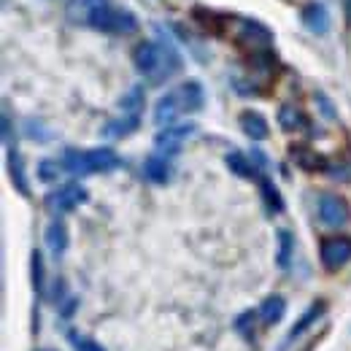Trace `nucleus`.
Returning <instances> with one entry per match:
<instances>
[{"instance_id": "nucleus-1", "label": "nucleus", "mask_w": 351, "mask_h": 351, "mask_svg": "<svg viewBox=\"0 0 351 351\" xmlns=\"http://www.w3.org/2000/svg\"><path fill=\"white\" fill-rule=\"evenodd\" d=\"M68 16L108 36H130L138 30V19L130 8L114 5L111 0H71Z\"/></svg>"}, {"instance_id": "nucleus-2", "label": "nucleus", "mask_w": 351, "mask_h": 351, "mask_svg": "<svg viewBox=\"0 0 351 351\" xmlns=\"http://www.w3.org/2000/svg\"><path fill=\"white\" fill-rule=\"evenodd\" d=\"M132 65L152 84H160L181 68V60L171 46H162L157 41H141L132 49Z\"/></svg>"}, {"instance_id": "nucleus-3", "label": "nucleus", "mask_w": 351, "mask_h": 351, "mask_svg": "<svg viewBox=\"0 0 351 351\" xmlns=\"http://www.w3.org/2000/svg\"><path fill=\"white\" fill-rule=\"evenodd\" d=\"M122 165L119 154L108 146H97V149H87V152H76L68 149L62 157V168L73 176H87V173H111Z\"/></svg>"}, {"instance_id": "nucleus-4", "label": "nucleus", "mask_w": 351, "mask_h": 351, "mask_svg": "<svg viewBox=\"0 0 351 351\" xmlns=\"http://www.w3.org/2000/svg\"><path fill=\"white\" fill-rule=\"evenodd\" d=\"M319 260L322 265L335 273L341 267H346L351 263V235H332V238H324L322 246H319Z\"/></svg>"}, {"instance_id": "nucleus-5", "label": "nucleus", "mask_w": 351, "mask_h": 351, "mask_svg": "<svg viewBox=\"0 0 351 351\" xmlns=\"http://www.w3.org/2000/svg\"><path fill=\"white\" fill-rule=\"evenodd\" d=\"M195 130H197L195 122H176V125H168V128H160V132L154 135V146H157V152L165 154V157H168V154H176Z\"/></svg>"}, {"instance_id": "nucleus-6", "label": "nucleus", "mask_w": 351, "mask_h": 351, "mask_svg": "<svg viewBox=\"0 0 351 351\" xmlns=\"http://www.w3.org/2000/svg\"><path fill=\"white\" fill-rule=\"evenodd\" d=\"M319 219H322V224L335 227V230L343 227V224L351 219L349 203H346L341 195H335V192H324V195L319 197Z\"/></svg>"}, {"instance_id": "nucleus-7", "label": "nucleus", "mask_w": 351, "mask_h": 351, "mask_svg": "<svg viewBox=\"0 0 351 351\" xmlns=\"http://www.w3.org/2000/svg\"><path fill=\"white\" fill-rule=\"evenodd\" d=\"M87 200H89L87 186H82L79 181H68V184H62L57 192L49 195V206H51L54 211H73V208H79V206L87 203Z\"/></svg>"}, {"instance_id": "nucleus-8", "label": "nucleus", "mask_w": 351, "mask_h": 351, "mask_svg": "<svg viewBox=\"0 0 351 351\" xmlns=\"http://www.w3.org/2000/svg\"><path fill=\"white\" fill-rule=\"evenodd\" d=\"M181 114H184V108H181V100H178V95H176V89H173V92H168V95H162V97L157 100V106H154V125H157V128L176 125Z\"/></svg>"}, {"instance_id": "nucleus-9", "label": "nucleus", "mask_w": 351, "mask_h": 351, "mask_svg": "<svg viewBox=\"0 0 351 351\" xmlns=\"http://www.w3.org/2000/svg\"><path fill=\"white\" fill-rule=\"evenodd\" d=\"M324 311H327V303H324V300H316V303H311V306H308L306 311L300 313V319L292 324V330L287 332V343H295V341H298L303 332H308V330H311V327H313V324H316V322L324 316Z\"/></svg>"}, {"instance_id": "nucleus-10", "label": "nucleus", "mask_w": 351, "mask_h": 351, "mask_svg": "<svg viewBox=\"0 0 351 351\" xmlns=\"http://www.w3.org/2000/svg\"><path fill=\"white\" fill-rule=\"evenodd\" d=\"M300 19H303L306 30H311L313 36H324V33L330 30V11H327L322 3H316V0H313V3H306Z\"/></svg>"}, {"instance_id": "nucleus-11", "label": "nucleus", "mask_w": 351, "mask_h": 351, "mask_svg": "<svg viewBox=\"0 0 351 351\" xmlns=\"http://www.w3.org/2000/svg\"><path fill=\"white\" fill-rule=\"evenodd\" d=\"M176 95H178V100H181L184 114H195V111H200L203 103H206V92L200 87V82H195V79H186L181 87L176 89Z\"/></svg>"}, {"instance_id": "nucleus-12", "label": "nucleus", "mask_w": 351, "mask_h": 351, "mask_svg": "<svg viewBox=\"0 0 351 351\" xmlns=\"http://www.w3.org/2000/svg\"><path fill=\"white\" fill-rule=\"evenodd\" d=\"M238 122H241L243 135L252 138V141H265L270 135V125H267V119H265L260 111H243L238 117Z\"/></svg>"}, {"instance_id": "nucleus-13", "label": "nucleus", "mask_w": 351, "mask_h": 351, "mask_svg": "<svg viewBox=\"0 0 351 351\" xmlns=\"http://www.w3.org/2000/svg\"><path fill=\"white\" fill-rule=\"evenodd\" d=\"M44 241H46V246H49V252H51L54 257L65 254V249H68V243H71L65 221H62V219L49 221V227H46V232H44Z\"/></svg>"}, {"instance_id": "nucleus-14", "label": "nucleus", "mask_w": 351, "mask_h": 351, "mask_svg": "<svg viewBox=\"0 0 351 351\" xmlns=\"http://www.w3.org/2000/svg\"><path fill=\"white\" fill-rule=\"evenodd\" d=\"M143 176L152 181V184H168L171 181V162L165 154H152L146 157L143 162Z\"/></svg>"}, {"instance_id": "nucleus-15", "label": "nucleus", "mask_w": 351, "mask_h": 351, "mask_svg": "<svg viewBox=\"0 0 351 351\" xmlns=\"http://www.w3.org/2000/svg\"><path fill=\"white\" fill-rule=\"evenodd\" d=\"M284 316H287V300H284L281 295H270V298H265L263 306H260V322H263L265 327L278 324Z\"/></svg>"}, {"instance_id": "nucleus-16", "label": "nucleus", "mask_w": 351, "mask_h": 351, "mask_svg": "<svg viewBox=\"0 0 351 351\" xmlns=\"http://www.w3.org/2000/svg\"><path fill=\"white\" fill-rule=\"evenodd\" d=\"M8 173H11V181L16 186L19 195H30V186H27V173H25V162H22V154L16 152V146L8 149Z\"/></svg>"}, {"instance_id": "nucleus-17", "label": "nucleus", "mask_w": 351, "mask_h": 351, "mask_svg": "<svg viewBox=\"0 0 351 351\" xmlns=\"http://www.w3.org/2000/svg\"><path fill=\"white\" fill-rule=\"evenodd\" d=\"M138 125H141L138 114H125V117L111 119V122L103 128V135H106V138H128L130 132L138 130Z\"/></svg>"}, {"instance_id": "nucleus-18", "label": "nucleus", "mask_w": 351, "mask_h": 351, "mask_svg": "<svg viewBox=\"0 0 351 351\" xmlns=\"http://www.w3.org/2000/svg\"><path fill=\"white\" fill-rule=\"evenodd\" d=\"M224 162H227V168H230L232 173L241 176V178H257V165H254L246 154H241V152H230V154L224 157Z\"/></svg>"}, {"instance_id": "nucleus-19", "label": "nucleus", "mask_w": 351, "mask_h": 351, "mask_svg": "<svg viewBox=\"0 0 351 351\" xmlns=\"http://www.w3.org/2000/svg\"><path fill=\"white\" fill-rule=\"evenodd\" d=\"M278 125L287 132L303 130V128H306V117H303L295 106H281V108H278Z\"/></svg>"}, {"instance_id": "nucleus-20", "label": "nucleus", "mask_w": 351, "mask_h": 351, "mask_svg": "<svg viewBox=\"0 0 351 351\" xmlns=\"http://www.w3.org/2000/svg\"><path fill=\"white\" fill-rule=\"evenodd\" d=\"M260 189H263V197H265V203H267V208H270L273 214H281V211H284V197L278 195V189L273 186V181H270V178H260Z\"/></svg>"}, {"instance_id": "nucleus-21", "label": "nucleus", "mask_w": 351, "mask_h": 351, "mask_svg": "<svg viewBox=\"0 0 351 351\" xmlns=\"http://www.w3.org/2000/svg\"><path fill=\"white\" fill-rule=\"evenodd\" d=\"M292 249H295V241H292L289 230H278V267H289Z\"/></svg>"}, {"instance_id": "nucleus-22", "label": "nucleus", "mask_w": 351, "mask_h": 351, "mask_svg": "<svg viewBox=\"0 0 351 351\" xmlns=\"http://www.w3.org/2000/svg\"><path fill=\"white\" fill-rule=\"evenodd\" d=\"M257 319H260V311H243V313L235 319V330L243 332L246 338H252V335H254V324H257Z\"/></svg>"}, {"instance_id": "nucleus-23", "label": "nucleus", "mask_w": 351, "mask_h": 351, "mask_svg": "<svg viewBox=\"0 0 351 351\" xmlns=\"http://www.w3.org/2000/svg\"><path fill=\"white\" fill-rule=\"evenodd\" d=\"M141 106H143V89L141 87H132L122 100H119V108L122 111H128V114H138L141 111Z\"/></svg>"}, {"instance_id": "nucleus-24", "label": "nucleus", "mask_w": 351, "mask_h": 351, "mask_svg": "<svg viewBox=\"0 0 351 351\" xmlns=\"http://www.w3.org/2000/svg\"><path fill=\"white\" fill-rule=\"evenodd\" d=\"M30 270H33V287L44 292V254L38 249L30 254Z\"/></svg>"}, {"instance_id": "nucleus-25", "label": "nucleus", "mask_w": 351, "mask_h": 351, "mask_svg": "<svg viewBox=\"0 0 351 351\" xmlns=\"http://www.w3.org/2000/svg\"><path fill=\"white\" fill-rule=\"evenodd\" d=\"M71 343L76 351H106L97 341H92L87 335H71Z\"/></svg>"}, {"instance_id": "nucleus-26", "label": "nucleus", "mask_w": 351, "mask_h": 351, "mask_svg": "<svg viewBox=\"0 0 351 351\" xmlns=\"http://www.w3.org/2000/svg\"><path fill=\"white\" fill-rule=\"evenodd\" d=\"M57 176H60V168H57V162H51V160H44V162L38 165V178H41V181H57Z\"/></svg>"}, {"instance_id": "nucleus-27", "label": "nucleus", "mask_w": 351, "mask_h": 351, "mask_svg": "<svg viewBox=\"0 0 351 351\" xmlns=\"http://www.w3.org/2000/svg\"><path fill=\"white\" fill-rule=\"evenodd\" d=\"M343 16H346V25L351 27V0H343Z\"/></svg>"}, {"instance_id": "nucleus-28", "label": "nucleus", "mask_w": 351, "mask_h": 351, "mask_svg": "<svg viewBox=\"0 0 351 351\" xmlns=\"http://www.w3.org/2000/svg\"><path fill=\"white\" fill-rule=\"evenodd\" d=\"M41 351H54V349H41Z\"/></svg>"}]
</instances>
